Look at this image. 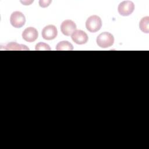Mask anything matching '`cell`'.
<instances>
[{
    "instance_id": "6da1fadb",
    "label": "cell",
    "mask_w": 149,
    "mask_h": 149,
    "mask_svg": "<svg viewBox=\"0 0 149 149\" xmlns=\"http://www.w3.org/2000/svg\"><path fill=\"white\" fill-rule=\"evenodd\" d=\"M96 41L99 47L105 48L113 45L114 37L112 34L108 32H103L98 36Z\"/></svg>"
},
{
    "instance_id": "7a4b0ae2",
    "label": "cell",
    "mask_w": 149,
    "mask_h": 149,
    "mask_svg": "<svg viewBox=\"0 0 149 149\" xmlns=\"http://www.w3.org/2000/svg\"><path fill=\"white\" fill-rule=\"evenodd\" d=\"M102 26L101 18L97 15H92L86 20V27L91 33H95L100 30Z\"/></svg>"
},
{
    "instance_id": "3957f363",
    "label": "cell",
    "mask_w": 149,
    "mask_h": 149,
    "mask_svg": "<svg viewBox=\"0 0 149 149\" xmlns=\"http://www.w3.org/2000/svg\"><path fill=\"white\" fill-rule=\"evenodd\" d=\"M10 24L15 28H20L26 22V18L23 13L19 11L13 12L10 17Z\"/></svg>"
},
{
    "instance_id": "277c9868",
    "label": "cell",
    "mask_w": 149,
    "mask_h": 149,
    "mask_svg": "<svg viewBox=\"0 0 149 149\" xmlns=\"http://www.w3.org/2000/svg\"><path fill=\"white\" fill-rule=\"evenodd\" d=\"M134 9V3L130 1H125L119 3L118 10L119 13L123 16L131 15Z\"/></svg>"
},
{
    "instance_id": "5b68a950",
    "label": "cell",
    "mask_w": 149,
    "mask_h": 149,
    "mask_svg": "<svg viewBox=\"0 0 149 149\" xmlns=\"http://www.w3.org/2000/svg\"><path fill=\"white\" fill-rule=\"evenodd\" d=\"M61 30L63 34L69 36L76 30V25L72 20H65L61 23Z\"/></svg>"
},
{
    "instance_id": "8992f818",
    "label": "cell",
    "mask_w": 149,
    "mask_h": 149,
    "mask_svg": "<svg viewBox=\"0 0 149 149\" xmlns=\"http://www.w3.org/2000/svg\"><path fill=\"white\" fill-rule=\"evenodd\" d=\"M58 34L56 27L52 24L44 27L42 30L41 35L44 39L47 40H51L55 39Z\"/></svg>"
},
{
    "instance_id": "52a82bcc",
    "label": "cell",
    "mask_w": 149,
    "mask_h": 149,
    "mask_svg": "<svg viewBox=\"0 0 149 149\" xmlns=\"http://www.w3.org/2000/svg\"><path fill=\"white\" fill-rule=\"evenodd\" d=\"M22 37L27 42H34L38 38V31L34 27H27L23 31Z\"/></svg>"
},
{
    "instance_id": "ba28073f",
    "label": "cell",
    "mask_w": 149,
    "mask_h": 149,
    "mask_svg": "<svg viewBox=\"0 0 149 149\" xmlns=\"http://www.w3.org/2000/svg\"><path fill=\"white\" fill-rule=\"evenodd\" d=\"M88 38L87 34L81 30H76L72 35L73 41L79 45L86 44L88 41Z\"/></svg>"
},
{
    "instance_id": "9c48e42d",
    "label": "cell",
    "mask_w": 149,
    "mask_h": 149,
    "mask_svg": "<svg viewBox=\"0 0 149 149\" xmlns=\"http://www.w3.org/2000/svg\"><path fill=\"white\" fill-rule=\"evenodd\" d=\"M6 50H10V51H15V50H29V48L27 47L26 45L23 44H19L15 42H12L8 43L6 45L5 48Z\"/></svg>"
},
{
    "instance_id": "30bf717a",
    "label": "cell",
    "mask_w": 149,
    "mask_h": 149,
    "mask_svg": "<svg viewBox=\"0 0 149 149\" xmlns=\"http://www.w3.org/2000/svg\"><path fill=\"white\" fill-rule=\"evenodd\" d=\"M73 49V45L68 41H60L56 46V50L57 51H72Z\"/></svg>"
},
{
    "instance_id": "8fae6325",
    "label": "cell",
    "mask_w": 149,
    "mask_h": 149,
    "mask_svg": "<svg viewBox=\"0 0 149 149\" xmlns=\"http://www.w3.org/2000/svg\"><path fill=\"white\" fill-rule=\"evenodd\" d=\"M149 17L146 16L143 17L139 23L140 29L144 33H149Z\"/></svg>"
},
{
    "instance_id": "7c38bea8",
    "label": "cell",
    "mask_w": 149,
    "mask_h": 149,
    "mask_svg": "<svg viewBox=\"0 0 149 149\" xmlns=\"http://www.w3.org/2000/svg\"><path fill=\"white\" fill-rule=\"evenodd\" d=\"M35 49L36 51H50L51 49L48 44L40 42L36 44Z\"/></svg>"
},
{
    "instance_id": "4fadbf2b",
    "label": "cell",
    "mask_w": 149,
    "mask_h": 149,
    "mask_svg": "<svg viewBox=\"0 0 149 149\" xmlns=\"http://www.w3.org/2000/svg\"><path fill=\"white\" fill-rule=\"evenodd\" d=\"M51 2V1H39L40 6L42 8H45L48 6Z\"/></svg>"
}]
</instances>
